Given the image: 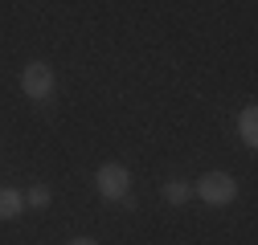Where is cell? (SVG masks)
Returning a JSON list of instances; mask_svg holds the SVG:
<instances>
[{"label":"cell","instance_id":"cell-8","mask_svg":"<svg viewBox=\"0 0 258 245\" xmlns=\"http://www.w3.org/2000/svg\"><path fill=\"white\" fill-rule=\"evenodd\" d=\"M70 245H99V241H94V237H74Z\"/></svg>","mask_w":258,"mask_h":245},{"label":"cell","instance_id":"cell-5","mask_svg":"<svg viewBox=\"0 0 258 245\" xmlns=\"http://www.w3.org/2000/svg\"><path fill=\"white\" fill-rule=\"evenodd\" d=\"M238 135H242L250 147L258 143V110H254V106H246V110L238 114Z\"/></svg>","mask_w":258,"mask_h":245},{"label":"cell","instance_id":"cell-1","mask_svg":"<svg viewBox=\"0 0 258 245\" xmlns=\"http://www.w3.org/2000/svg\"><path fill=\"white\" fill-rule=\"evenodd\" d=\"M197 196L205 200V204H234V196H238V180L230 176V172H205L201 176V184H197Z\"/></svg>","mask_w":258,"mask_h":245},{"label":"cell","instance_id":"cell-3","mask_svg":"<svg viewBox=\"0 0 258 245\" xmlns=\"http://www.w3.org/2000/svg\"><path fill=\"white\" fill-rule=\"evenodd\" d=\"M94 184H99V192L107 200H123L127 188H132V172H127L123 164H103L99 172H94Z\"/></svg>","mask_w":258,"mask_h":245},{"label":"cell","instance_id":"cell-4","mask_svg":"<svg viewBox=\"0 0 258 245\" xmlns=\"http://www.w3.org/2000/svg\"><path fill=\"white\" fill-rule=\"evenodd\" d=\"M25 208V196L17 188H0V221H17Z\"/></svg>","mask_w":258,"mask_h":245},{"label":"cell","instance_id":"cell-7","mask_svg":"<svg viewBox=\"0 0 258 245\" xmlns=\"http://www.w3.org/2000/svg\"><path fill=\"white\" fill-rule=\"evenodd\" d=\"M25 204H33V208H45V204H49V188H45V184H37V188H29Z\"/></svg>","mask_w":258,"mask_h":245},{"label":"cell","instance_id":"cell-2","mask_svg":"<svg viewBox=\"0 0 258 245\" xmlns=\"http://www.w3.org/2000/svg\"><path fill=\"white\" fill-rule=\"evenodd\" d=\"M21 90H25V98L45 102L53 94V70L45 66V61H29V66L21 70Z\"/></svg>","mask_w":258,"mask_h":245},{"label":"cell","instance_id":"cell-6","mask_svg":"<svg viewBox=\"0 0 258 245\" xmlns=\"http://www.w3.org/2000/svg\"><path fill=\"white\" fill-rule=\"evenodd\" d=\"M188 192H192V184H184V180H168V184H164V200H168V204H184Z\"/></svg>","mask_w":258,"mask_h":245}]
</instances>
